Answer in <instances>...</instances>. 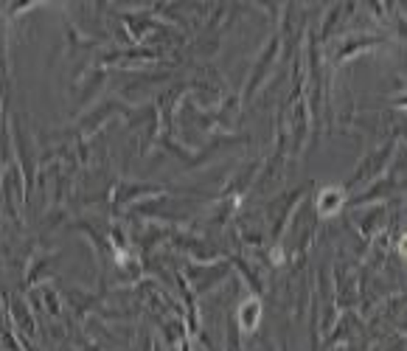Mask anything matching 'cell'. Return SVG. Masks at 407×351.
<instances>
[{
    "label": "cell",
    "mask_w": 407,
    "mask_h": 351,
    "mask_svg": "<svg viewBox=\"0 0 407 351\" xmlns=\"http://www.w3.org/2000/svg\"><path fill=\"white\" fill-rule=\"evenodd\" d=\"M402 250L407 253V239H402Z\"/></svg>",
    "instance_id": "cell-1"
}]
</instances>
